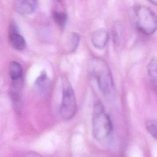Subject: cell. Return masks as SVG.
<instances>
[{"label":"cell","mask_w":157,"mask_h":157,"mask_svg":"<svg viewBox=\"0 0 157 157\" xmlns=\"http://www.w3.org/2000/svg\"><path fill=\"white\" fill-rule=\"evenodd\" d=\"M62 101L60 107V115L64 120H71L77 112V101L73 88L66 77H63Z\"/></svg>","instance_id":"cell-4"},{"label":"cell","mask_w":157,"mask_h":157,"mask_svg":"<svg viewBox=\"0 0 157 157\" xmlns=\"http://www.w3.org/2000/svg\"><path fill=\"white\" fill-rule=\"evenodd\" d=\"M26 157H42V156L37 153L30 152L27 154Z\"/></svg>","instance_id":"cell-14"},{"label":"cell","mask_w":157,"mask_h":157,"mask_svg":"<svg viewBox=\"0 0 157 157\" xmlns=\"http://www.w3.org/2000/svg\"><path fill=\"white\" fill-rule=\"evenodd\" d=\"M53 18L55 23L61 28H64L67 22V15L63 12H53Z\"/></svg>","instance_id":"cell-12"},{"label":"cell","mask_w":157,"mask_h":157,"mask_svg":"<svg viewBox=\"0 0 157 157\" xmlns=\"http://www.w3.org/2000/svg\"><path fill=\"white\" fill-rule=\"evenodd\" d=\"M90 74L96 80L98 86L105 96L114 91L115 86L111 71L107 63L98 57L91 58L88 63Z\"/></svg>","instance_id":"cell-1"},{"label":"cell","mask_w":157,"mask_h":157,"mask_svg":"<svg viewBox=\"0 0 157 157\" xmlns=\"http://www.w3.org/2000/svg\"><path fill=\"white\" fill-rule=\"evenodd\" d=\"M80 40V36L77 33H72L70 39V50L71 51H74L77 48Z\"/></svg>","instance_id":"cell-13"},{"label":"cell","mask_w":157,"mask_h":157,"mask_svg":"<svg viewBox=\"0 0 157 157\" xmlns=\"http://www.w3.org/2000/svg\"><path fill=\"white\" fill-rule=\"evenodd\" d=\"M92 130L94 139L101 144L108 142L112 134V121L100 102H97L93 107Z\"/></svg>","instance_id":"cell-2"},{"label":"cell","mask_w":157,"mask_h":157,"mask_svg":"<svg viewBox=\"0 0 157 157\" xmlns=\"http://www.w3.org/2000/svg\"><path fill=\"white\" fill-rule=\"evenodd\" d=\"M9 40L11 46L17 50H23L26 47V42L23 37L18 33L17 27L12 25L9 34Z\"/></svg>","instance_id":"cell-5"},{"label":"cell","mask_w":157,"mask_h":157,"mask_svg":"<svg viewBox=\"0 0 157 157\" xmlns=\"http://www.w3.org/2000/svg\"><path fill=\"white\" fill-rule=\"evenodd\" d=\"M9 74L13 83H19L23 76V69L21 64L16 61H11L9 66Z\"/></svg>","instance_id":"cell-8"},{"label":"cell","mask_w":157,"mask_h":157,"mask_svg":"<svg viewBox=\"0 0 157 157\" xmlns=\"http://www.w3.org/2000/svg\"><path fill=\"white\" fill-rule=\"evenodd\" d=\"M151 4H153L155 6L157 7V0H148Z\"/></svg>","instance_id":"cell-15"},{"label":"cell","mask_w":157,"mask_h":157,"mask_svg":"<svg viewBox=\"0 0 157 157\" xmlns=\"http://www.w3.org/2000/svg\"><path fill=\"white\" fill-rule=\"evenodd\" d=\"M13 7L21 15H31L35 10V4L32 0H15Z\"/></svg>","instance_id":"cell-7"},{"label":"cell","mask_w":157,"mask_h":157,"mask_svg":"<svg viewBox=\"0 0 157 157\" xmlns=\"http://www.w3.org/2000/svg\"><path fill=\"white\" fill-rule=\"evenodd\" d=\"M137 29L145 35H151L157 31V15L144 5L136 6L134 10Z\"/></svg>","instance_id":"cell-3"},{"label":"cell","mask_w":157,"mask_h":157,"mask_svg":"<svg viewBox=\"0 0 157 157\" xmlns=\"http://www.w3.org/2000/svg\"><path fill=\"white\" fill-rule=\"evenodd\" d=\"M147 69L151 84L155 91L157 92V58H152L149 61Z\"/></svg>","instance_id":"cell-9"},{"label":"cell","mask_w":157,"mask_h":157,"mask_svg":"<svg viewBox=\"0 0 157 157\" xmlns=\"http://www.w3.org/2000/svg\"><path fill=\"white\" fill-rule=\"evenodd\" d=\"M109 40V34L103 29L94 31L91 35V42L94 47L98 49L104 48Z\"/></svg>","instance_id":"cell-6"},{"label":"cell","mask_w":157,"mask_h":157,"mask_svg":"<svg viewBox=\"0 0 157 157\" xmlns=\"http://www.w3.org/2000/svg\"><path fill=\"white\" fill-rule=\"evenodd\" d=\"M36 86L41 90H44L49 85L50 80L47 76L45 71H43L40 72V74L38 76L36 80Z\"/></svg>","instance_id":"cell-10"},{"label":"cell","mask_w":157,"mask_h":157,"mask_svg":"<svg viewBox=\"0 0 157 157\" xmlns=\"http://www.w3.org/2000/svg\"><path fill=\"white\" fill-rule=\"evenodd\" d=\"M145 125L147 130L151 136L157 140V120L148 119L147 120Z\"/></svg>","instance_id":"cell-11"}]
</instances>
